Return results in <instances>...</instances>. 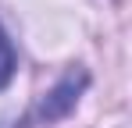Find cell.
I'll return each mask as SVG.
<instances>
[{"instance_id":"obj_1","label":"cell","mask_w":132,"mask_h":128,"mask_svg":"<svg viewBox=\"0 0 132 128\" xmlns=\"http://www.w3.org/2000/svg\"><path fill=\"white\" fill-rule=\"evenodd\" d=\"M86 85H89V75L82 71V68H79V71H68L64 78L46 93L43 107H39V117H43V121H57V117H64L68 110L79 103V93H82Z\"/></svg>"},{"instance_id":"obj_2","label":"cell","mask_w":132,"mask_h":128,"mask_svg":"<svg viewBox=\"0 0 132 128\" xmlns=\"http://www.w3.org/2000/svg\"><path fill=\"white\" fill-rule=\"evenodd\" d=\"M14 68H18V57H14V46L7 39V32H4V25H0V89L14 78Z\"/></svg>"}]
</instances>
